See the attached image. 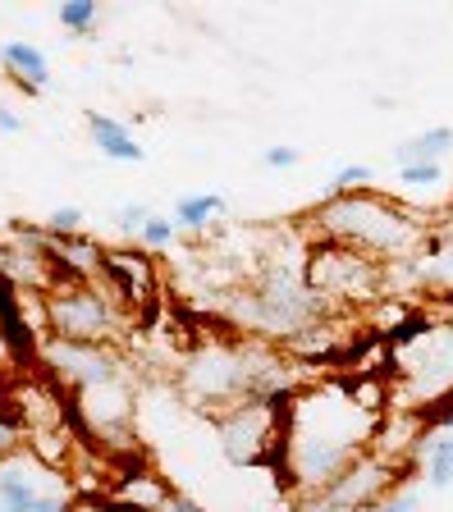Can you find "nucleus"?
<instances>
[{"label":"nucleus","instance_id":"ddd939ff","mask_svg":"<svg viewBox=\"0 0 453 512\" xmlns=\"http://www.w3.org/2000/svg\"><path fill=\"white\" fill-rule=\"evenodd\" d=\"M87 133H92V147L106 160H119V165H138V160L147 156V147H138V138H133V128L115 115L92 110V115H87Z\"/></svg>","mask_w":453,"mask_h":512},{"label":"nucleus","instance_id":"f3484780","mask_svg":"<svg viewBox=\"0 0 453 512\" xmlns=\"http://www.w3.org/2000/svg\"><path fill=\"white\" fill-rule=\"evenodd\" d=\"M225 215H229V202L220 192H188V197H179V206H174V224L188 229V234H206V229L220 224Z\"/></svg>","mask_w":453,"mask_h":512},{"label":"nucleus","instance_id":"2eb2a0df","mask_svg":"<svg viewBox=\"0 0 453 512\" xmlns=\"http://www.w3.org/2000/svg\"><path fill=\"white\" fill-rule=\"evenodd\" d=\"M417 471L426 480V490H453V435H431L426 430V439L417 448Z\"/></svg>","mask_w":453,"mask_h":512},{"label":"nucleus","instance_id":"1a4fd4ad","mask_svg":"<svg viewBox=\"0 0 453 512\" xmlns=\"http://www.w3.org/2000/svg\"><path fill=\"white\" fill-rule=\"evenodd\" d=\"M101 284H106L129 311L151 307V302L161 298V270H156V256L142 252V247H110L106 270H101Z\"/></svg>","mask_w":453,"mask_h":512},{"label":"nucleus","instance_id":"6e6552de","mask_svg":"<svg viewBox=\"0 0 453 512\" xmlns=\"http://www.w3.org/2000/svg\"><path fill=\"white\" fill-rule=\"evenodd\" d=\"M403 471H412V467H394V462L380 458L376 448H371V453H362V458H357L353 467H348L344 476L330 485V490L316 494V503H321L325 512H367V508H380L389 494L403 490V480H408Z\"/></svg>","mask_w":453,"mask_h":512},{"label":"nucleus","instance_id":"c85d7f7f","mask_svg":"<svg viewBox=\"0 0 453 512\" xmlns=\"http://www.w3.org/2000/svg\"><path fill=\"white\" fill-rule=\"evenodd\" d=\"M161 512H211V508H202V503L193 499V494H184V490H174L170 499H165V508Z\"/></svg>","mask_w":453,"mask_h":512},{"label":"nucleus","instance_id":"b1692460","mask_svg":"<svg viewBox=\"0 0 453 512\" xmlns=\"http://www.w3.org/2000/svg\"><path fill=\"white\" fill-rule=\"evenodd\" d=\"M417 416L431 435H453V398H444V403H435V407H421Z\"/></svg>","mask_w":453,"mask_h":512},{"label":"nucleus","instance_id":"412c9836","mask_svg":"<svg viewBox=\"0 0 453 512\" xmlns=\"http://www.w3.org/2000/svg\"><path fill=\"white\" fill-rule=\"evenodd\" d=\"M444 165H399V188L403 192H426V188H444Z\"/></svg>","mask_w":453,"mask_h":512},{"label":"nucleus","instance_id":"39448f33","mask_svg":"<svg viewBox=\"0 0 453 512\" xmlns=\"http://www.w3.org/2000/svg\"><path fill=\"white\" fill-rule=\"evenodd\" d=\"M302 279H307V288H312L316 298H325L339 311L389 298L385 293V266L371 261V256H362V252H353V247H339V243H312L307 247Z\"/></svg>","mask_w":453,"mask_h":512},{"label":"nucleus","instance_id":"c756f323","mask_svg":"<svg viewBox=\"0 0 453 512\" xmlns=\"http://www.w3.org/2000/svg\"><path fill=\"white\" fill-rule=\"evenodd\" d=\"M0 133H10V138H14V133H23V119L14 115L10 106H0Z\"/></svg>","mask_w":453,"mask_h":512},{"label":"nucleus","instance_id":"f03ea898","mask_svg":"<svg viewBox=\"0 0 453 512\" xmlns=\"http://www.w3.org/2000/svg\"><path fill=\"white\" fill-rule=\"evenodd\" d=\"M316 243H339L371 256L380 266H403L426 252L435 220L426 211H412L399 197L367 188V192H330L312 215H307Z\"/></svg>","mask_w":453,"mask_h":512},{"label":"nucleus","instance_id":"cd10ccee","mask_svg":"<svg viewBox=\"0 0 453 512\" xmlns=\"http://www.w3.org/2000/svg\"><path fill=\"white\" fill-rule=\"evenodd\" d=\"M69 512H110V494H74Z\"/></svg>","mask_w":453,"mask_h":512},{"label":"nucleus","instance_id":"f257e3e1","mask_svg":"<svg viewBox=\"0 0 453 512\" xmlns=\"http://www.w3.org/2000/svg\"><path fill=\"white\" fill-rule=\"evenodd\" d=\"M380 403L348 384H307L284 403V471L280 485L298 494H325L371 453L380 430Z\"/></svg>","mask_w":453,"mask_h":512},{"label":"nucleus","instance_id":"7ed1b4c3","mask_svg":"<svg viewBox=\"0 0 453 512\" xmlns=\"http://www.w3.org/2000/svg\"><path fill=\"white\" fill-rule=\"evenodd\" d=\"M394 366V403L399 412H421L453 398V320L435 316L412 348L389 357Z\"/></svg>","mask_w":453,"mask_h":512},{"label":"nucleus","instance_id":"423d86ee","mask_svg":"<svg viewBox=\"0 0 453 512\" xmlns=\"http://www.w3.org/2000/svg\"><path fill=\"white\" fill-rule=\"evenodd\" d=\"M284 403L289 398H248V403L216 412V439L234 467H261L284 444Z\"/></svg>","mask_w":453,"mask_h":512},{"label":"nucleus","instance_id":"20e7f679","mask_svg":"<svg viewBox=\"0 0 453 512\" xmlns=\"http://www.w3.org/2000/svg\"><path fill=\"white\" fill-rule=\"evenodd\" d=\"M133 311L106 284H60L46 293V334L69 343H115Z\"/></svg>","mask_w":453,"mask_h":512},{"label":"nucleus","instance_id":"0eeeda50","mask_svg":"<svg viewBox=\"0 0 453 512\" xmlns=\"http://www.w3.org/2000/svg\"><path fill=\"white\" fill-rule=\"evenodd\" d=\"M42 371L65 394H83L92 384L124 380V362H119V352L110 343H69V339H51V334L42 343Z\"/></svg>","mask_w":453,"mask_h":512},{"label":"nucleus","instance_id":"4468645a","mask_svg":"<svg viewBox=\"0 0 453 512\" xmlns=\"http://www.w3.org/2000/svg\"><path fill=\"white\" fill-rule=\"evenodd\" d=\"M0 64H5V74H10L23 92H42V87L51 83V60H46V51L33 42H19V37L0 42Z\"/></svg>","mask_w":453,"mask_h":512},{"label":"nucleus","instance_id":"5701e85b","mask_svg":"<svg viewBox=\"0 0 453 512\" xmlns=\"http://www.w3.org/2000/svg\"><path fill=\"white\" fill-rule=\"evenodd\" d=\"M83 220H87L83 206H55V211L46 215L42 229H46V234H60V238H65V234H83Z\"/></svg>","mask_w":453,"mask_h":512},{"label":"nucleus","instance_id":"6ab92c4d","mask_svg":"<svg viewBox=\"0 0 453 512\" xmlns=\"http://www.w3.org/2000/svg\"><path fill=\"white\" fill-rule=\"evenodd\" d=\"M55 19H60V28H65V32H78V37H87V32L97 28L101 10H97V0H60Z\"/></svg>","mask_w":453,"mask_h":512},{"label":"nucleus","instance_id":"a211bd4d","mask_svg":"<svg viewBox=\"0 0 453 512\" xmlns=\"http://www.w3.org/2000/svg\"><path fill=\"white\" fill-rule=\"evenodd\" d=\"M19 448H28V421L14 403V389H0V462L14 458Z\"/></svg>","mask_w":453,"mask_h":512},{"label":"nucleus","instance_id":"a878e982","mask_svg":"<svg viewBox=\"0 0 453 512\" xmlns=\"http://www.w3.org/2000/svg\"><path fill=\"white\" fill-rule=\"evenodd\" d=\"M367 512H421V494L403 485L399 494H389V499L380 503V508H367Z\"/></svg>","mask_w":453,"mask_h":512},{"label":"nucleus","instance_id":"aec40b11","mask_svg":"<svg viewBox=\"0 0 453 512\" xmlns=\"http://www.w3.org/2000/svg\"><path fill=\"white\" fill-rule=\"evenodd\" d=\"M174 238H179V224H174V215H151V220L142 224L138 247H142V252H165Z\"/></svg>","mask_w":453,"mask_h":512},{"label":"nucleus","instance_id":"4be33fe9","mask_svg":"<svg viewBox=\"0 0 453 512\" xmlns=\"http://www.w3.org/2000/svg\"><path fill=\"white\" fill-rule=\"evenodd\" d=\"M371 183H376V170H371V165H362V160H353V165H339V170H335L330 192H367Z\"/></svg>","mask_w":453,"mask_h":512},{"label":"nucleus","instance_id":"f8f14e48","mask_svg":"<svg viewBox=\"0 0 453 512\" xmlns=\"http://www.w3.org/2000/svg\"><path fill=\"white\" fill-rule=\"evenodd\" d=\"M106 494H110L115 503H129V508L161 512L165 499L174 494V485L161 476V471H151V467H142V462H133V467H124L115 480H110Z\"/></svg>","mask_w":453,"mask_h":512},{"label":"nucleus","instance_id":"bb28decb","mask_svg":"<svg viewBox=\"0 0 453 512\" xmlns=\"http://www.w3.org/2000/svg\"><path fill=\"white\" fill-rule=\"evenodd\" d=\"M298 160H302L298 147H266L261 151V165H266V170H293Z\"/></svg>","mask_w":453,"mask_h":512},{"label":"nucleus","instance_id":"7c9ffc66","mask_svg":"<svg viewBox=\"0 0 453 512\" xmlns=\"http://www.w3.org/2000/svg\"><path fill=\"white\" fill-rule=\"evenodd\" d=\"M110 512H147V508H129V503H115V499H110Z\"/></svg>","mask_w":453,"mask_h":512},{"label":"nucleus","instance_id":"393cba45","mask_svg":"<svg viewBox=\"0 0 453 512\" xmlns=\"http://www.w3.org/2000/svg\"><path fill=\"white\" fill-rule=\"evenodd\" d=\"M147 220H151V211L142 202H124L115 211V229H124V234H133V238L142 234V224H147Z\"/></svg>","mask_w":453,"mask_h":512},{"label":"nucleus","instance_id":"9b49d317","mask_svg":"<svg viewBox=\"0 0 453 512\" xmlns=\"http://www.w3.org/2000/svg\"><path fill=\"white\" fill-rule=\"evenodd\" d=\"M46 256L55 266L60 284H101V270H106V247L87 234H46Z\"/></svg>","mask_w":453,"mask_h":512},{"label":"nucleus","instance_id":"dca6fc26","mask_svg":"<svg viewBox=\"0 0 453 512\" xmlns=\"http://www.w3.org/2000/svg\"><path fill=\"white\" fill-rule=\"evenodd\" d=\"M449 151H453V128L435 124V128H421L417 138L399 142V147H394V160H399V165H444Z\"/></svg>","mask_w":453,"mask_h":512},{"label":"nucleus","instance_id":"9d476101","mask_svg":"<svg viewBox=\"0 0 453 512\" xmlns=\"http://www.w3.org/2000/svg\"><path fill=\"white\" fill-rule=\"evenodd\" d=\"M65 471L46 467L33 448H19L14 458L0 462V512H33L42 494L65 490Z\"/></svg>","mask_w":453,"mask_h":512}]
</instances>
